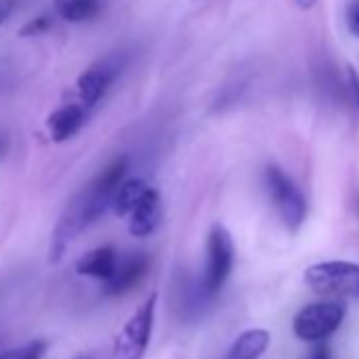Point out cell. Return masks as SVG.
<instances>
[{
	"instance_id": "4fadbf2b",
	"label": "cell",
	"mask_w": 359,
	"mask_h": 359,
	"mask_svg": "<svg viewBox=\"0 0 359 359\" xmlns=\"http://www.w3.org/2000/svg\"><path fill=\"white\" fill-rule=\"evenodd\" d=\"M146 189H148V184L144 182V180H125V182H121L112 195V201H110L112 212L118 218L127 216L131 212V208L137 203V199L144 195Z\"/></svg>"
},
{
	"instance_id": "9a60e30c",
	"label": "cell",
	"mask_w": 359,
	"mask_h": 359,
	"mask_svg": "<svg viewBox=\"0 0 359 359\" xmlns=\"http://www.w3.org/2000/svg\"><path fill=\"white\" fill-rule=\"evenodd\" d=\"M47 351V342L45 340H32L20 348H11L7 353L0 355V359H43Z\"/></svg>"
},
{
	"instance_id": "ac0fdd59",
	"label": "cell",
	"mask_w": 359,
	"mask_h": 359,
	"mask_svg": "<svg viewBox=\"0 0 359 359\" xmlns=\"http://www.w3.org/2000/svg\"><path fill=\"white\" fill-rule=\"evenodd\" d=\"M346 85H348V91L353 95V102L359 110V74L355 72V68H346Z\"/></svg>"
},
{
	"instance_id": "7a4b0ae2",
	"label": "cell",
	"mask_w": 359,
	"mask_h": 359,
	"mask_svg": "<svg viewBox=\"0 0 359 359\" xmlns=\"http://www.w3.org/2000/svg\"><path fill=\"white\" fill-rule=\"evenodd\" d=\"M304 283L319 296L359 300V264L346 260L317 262L304 271Z\"/></svg>"
},
{
	"instance_id": "d6986e66",
	"label": "cell",
	"mask_w": 359,
	"mask_h": 359,
	"mask_svg": "<svg viewBox=\"0 0 359 359\" xmlns=\"http://www.w3.org/2000/svg\"><path fill=\"white\" fill-rule=\"evenodd\" d=\"M18 7V0H0V26H5Z\"/></svg>"
},
{
	"instance_id": "52a82bcc",
	"label": "cell",
	"mask_w": 359,
	"mask_h": 359,
	"mask_svg": "<svg viewBox=\"0 0 359 359\" xmlns=\"http://www.w3.org/2000/svg\"><path fill=\"white\" fill-rule=\"evenodd\" d=\"M148 271V258L144 254H133L127 258H118L114 273L104 281L106 296H123L131 287L140 283V279Z\"/></svg>"
},
{
	"instance_id": "2e32d148",
	"label": "cell",
	"mask_w": 359,
	"mask_h": 359,
	"mask_svg": "<svg viewBox=\"0 0 359 359\" xmlns=\"http://www.w3.org/2000/svg\"><path fill=\"white\" fill-rule=\"evenodd\" d=\"M49 28H51V18L41 15V18L30 20V22L20 30V36H24V39H28V36H39V34L47 32Z\"/></svg>"
},
{
	"instance_id": "30bf717a",
	"label": "cell",
	"mask_w": 359,
	"mask_h": 359,
	"mask_svg": "<svg viewBox=\"0 0 359 359\" xmlns=\"http://www.w3.org/2000/svg\"><path fill=\"white\" fill-rule=\"evenodd\" d=\"M116 262H118L116 250L112 245H102V248H95L79 258L76 273L83 277H93V279L106 281L114 273Z\"/></svg>"
},
{
	"instance_id": "ffe728a7",
	"label": "cell",
	"mask_w": 359,
	"mask_h": 359,
	"mask_svg": "<svg viewBox=\"0 0 359 359\" xmlns=\"http://www.w3.org/2000/svg\"><path fill=\"white\" fill-rule=\"evenodd\" d=\"M306 359H332L327 344H323V342H321V344H315V346L311 348V353H309Z\"/></svg>"
},
{
	"instance_id": "3957f363",
	"label": "cell",
	"mask_w": 359,
	"mask_h": 359,
	"mask_svg": "<svg viewBox=\"0 0 359 359\" xmlns=\"http://www.w3.org/2000/svg\"><path fill=\"white\" fill-rule=\"evenodd\" d=\"M264 180H266L269 195L277 208L281 222L287 226V231L296 233L306 218V199H304L302 191L296 187L294 180L277 165L266 167Z\"/></svg>"
},
{
	"instance_id": "9c48e42d",
	"label": "cell",
	"mask_w": 359,
	"mask_h": 359,
	"mask_svg": "<svg viewBox=\"0 0 359 359\" xmlns=\"http://www.w3.org/2000/svg\"><path fill=\"white\" fill-rule=\"evenodd\" d=\"M116 72H118V66L114 64V60H104V62L91 66L89 70H85L79 76V93H81L83 104L95 106L106 95Z\"/></svg>"
},
{
	"instance_id": "44dd1931",
	"label": "cell",
	"mask_w": 359,
	"mask_h": 359,
	"mask_svg": "<svg viewBox=\"0 0 359 359\" xmlns=\"http://www.w3.org/2000/svg\"><path fill=\"white\" fill-rule=\"evenodd\" d=\"M315 3H317V0H296V5H298L300 9H313Z\"/></svg>"
},
{
	"instance_id": "277c9868",
	"label": "cell",
	"mask_w": 359,
	"mask_h": 359,
	"mask_svg": "<svg viewBox=\"0 0 359 359\" xmlns=\"http://www.w3.org/2000/svg\"><path fill=\"white\" fill-rule=\"evenodd\" d=\"M156 298H158L156 292H152L142 302V306L131 315V319L123 325V330L114 338L112 359H142L144 357L148 342H150L152 325H154Z\"/></svg>"
},
{
	"instance_id": "7c38bea8",
	"label": "cell",
	"mask_w": 359,
	"mask_h": 359,
	"mask_svg": "<svg viewBox=\"0 0 359 359\" xmlns=\"http://www.w3.org/2000/svg\"><path fill=\"white\" fill-rule=\"evenodd\" d=\"M271 334L262 327H254L243 332L231 346L226 359H260L269 348Z\"/></svg>"
},
{
	"instance_id": "5b68a950",
	"label": "cell",
	"mask_w": 359,
	"mask_h": 359,
	"mask_svg": "<svg viewBox=\"0 0 359 359\" xmlns=\"http://www.w3.org/2000/svg\"><path fill=\"white\" fill-rule=\"evenodd\" d=\"M344 319V304L338 300L311 302L300 309L292 321L294 334L306 342H319L334 334Z\"/></svg>"
},
{
	"instance_id": "8fae6325",
	"label": "cell",
	"mask_w": 359,
	"mask_h": 359,
	"mask_svg": "<svg viewBox=\"0 0 359 359\" xmlns=\"http://www.w3.org/2000/svg\"><path fill=\"white\" fill-rule=\"evenodd\" d=\"M83 121H85V112H83L81 106L68 104V106L57 108L47 118V129H49L51 140L53 142H66V140H70L81 129Z\"/></svg>"
},
{
	"instance_id": "5bb4252c",
	"label": "cell",
	"mask_w": 359,
	"mask_h": 359,
	"mask_svg": "<svg viewBox=\"0 0 359 359\" xmlns=\"http://www.w3.org/2000/svg\"><path fill=\"white\" fill-rule=\"evenodd\" d=\"M55 11L64 22L83 24L100 13V0H55Z\"/></svg>"
},
{
	"instance_id": "e0dca14e",
	"label": "cell",
	"mask_w": 359,
	"mask_h": 359,
	"mask_svg": "<svg viewBox=\"0 0 359 359\" xmlns=\"http://www.w3.org/2000/svg\"><path fill=\"white\" fill-rule=\"evenodd\" d=\"M346 28L355 39H359V0H351L346 7Z\"/></svg>"
},
{
	"instance_id": "ba28073f",
	"label": "cell",
	"mask_w": 359,
	"mask_h": 359,
	"mask_svg": "<svg viewBox=\"0 0 359 359\" xmlns=\"http://www.w3.org/2000/svg\"><path fill=\"white\" fill-rule=\"evenodd\" d=\"M129 216V233L137 239L154 233L161 220V195L156 189H146L137 203L131 208Z\"/></svg>"
},
{
	"instance_id": "8992f818",
	"label": "cell",
	"mask_w": 359,
	"mask_h": 359,
	"mask_svg": "<svg viewBox=\"0 0 359 359\" xmlns=\"http://www.w3.org/2000/svg\"><path fill=\"white\" fill-rule=\"evenodd\" d=\"M233 262H235V245L229 231L220 224L212 226L208 237V264L201 283L203 296L212 298L224 287L233 271Z\"/></svg>"
},
{
	"instance_id": "6da1fadb",
	"label": "cell",
	"mask_w": 359,
	"mask_h": 359,
	"mask_svg": "<svg viewBox=\"0 0 359 359\" xmlns=\"http://www.w3.org/2000/svg\"><path fill=\"white\" fill-rule=\"evenodd\" d=\"M125 173H127V158H116L93 180L87 189H83L76 197H72L68 201V205L64 208V212L57 220L53 237H51L49 260L53 264L62 260L66 248L87 226H91L100 216H104V212L110 208L114 191L123 182Z\"/></svg>"
}]
</instances>
